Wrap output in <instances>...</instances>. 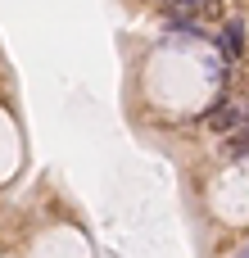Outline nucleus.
I'll return each instance as SVG.
<instances>
[{
	"mask_svg": "<svg viewBox=\"0 0 249 258\" xmlns=\"http://www.w3.org/2000/svg\"><path fill=\"white\" fill-rule=\"evenodd\" d=\"M236 122H245V104H236V100H218L213 113H209V127H213V132H236Z\"/></svg>",
	"mask_w": 249,
	"mask_h": 258,
	"instance_id": "f257e3e1",
	"label": "nucleus"
},
{
	"mask_svg": "<svg viewBox=\"0 0 249 258\" xmlns=\"http://www.w3.org/2000/svg\"><path fill=\"white\" fill-rule=\"evenodd\" d=\"M240 36H245V27L231 18V23L222 27V50H227V54H240V50H245V41H240Z\"/></svg>",
	"mask_w": 249,
	"mask_h": 258,
	"instance_id": "f03ea898",
	"label": "nucleus"
}]
</instances>
